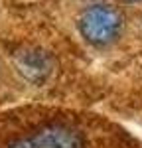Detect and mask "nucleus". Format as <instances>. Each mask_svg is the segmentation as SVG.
I'll return each mask as SVG.
<instances>
[{"mask_svg":"<svg viewBox=\"0 0 142 148\" xmlns=\"http://www.w3.org/2000/svg\"><path fill=\"white\" fill-rule=\"evenodd\" d=\"M79 32L91 46L103 47L117 40L122 32V14L109 4H91L79 16Z\"/></svg>","mask_w":142,"mask_h":148,"instance_id":"f257e3e1","label":"nucleus"},{"mask_svg":"<svg viewBox=\"0 0 142 148\" xmlns=\"http://www.w3.org/2000/svg\"><path fill=\"white\" fill-rule=\"evenodd\" d=\"M8 148H87L81 130L65 123H47L38 130L14 140Z\"/></svg>","mask_w":142,"mask_h":148,"instance_id":"f03ea898","label":"nucleus"},{"mask_svg":"<svg viewBox=\"0 0 142 148\" xmlns=\"http://www.w3.org/2000/svg\"><path fill=\"white\" fill-rule=\"evenodd\" d=\"M18 71L32 83H44L51 73V57L40 49H22L14 57Z\"/></svg>","mask_w":142,"mask_h":148,"instance_id":"7ed1b4c3","label":"nucleus"},{"mask_svg":"<svg viewBox=\"0 0 142 148\" xmlns=\"http://www.w3.org/2000/svg\"><path fill=\"white\" fill-rule=\"evenodd\" d=\"M124 2H140V0H124Z\"/></svg>","mask_w":142,"mask_h":148,"instance_id":"20e7f679","label":"nucleus"}]
</instances>
